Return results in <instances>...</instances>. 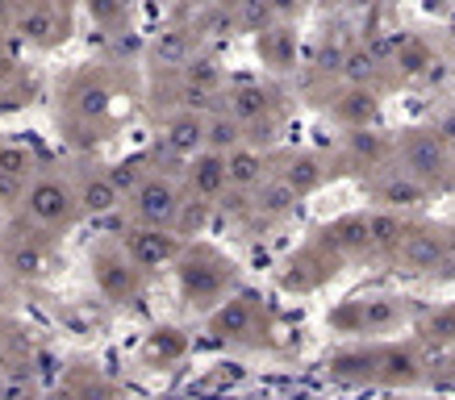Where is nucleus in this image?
<instances>
[{
	"label": "nucleus",
	"instance_id": "nucleus-1",
	"mask_svg": "<svg viewBox=\"0 0 455 400\" xmlns=\"http://www.w3.org/2000/svg\"><path fill=\"white\" fill-rule=\"evenodd\" d=\"M393 167L410 171L427 188H455V151L439 129H401L393 138Z\"/></svg>",
	"mask_w": 455,
	"mask_h": 400
},
{
	"label": "nucleus",
	"instance_id": "nucleus-2",
	"mask_svg": "<svg viewBox=\"0 0 455 400\" xmlns=\"http://www.w3.org/2000/svg\"><path fill=\"white\" fill-rule=\"evenodd\" d=\"M59 100H63V117L88 125H113V109H117V88L113 75L97 67H80L63 75L59 83Z\"/></svg>",
	"mask_w": 455,
	"mask_h": 400
},
{
	"label": "nucleus",
	"instance_id": "nucleus-3",
	"mask_svg": "<svg viewBox=\"0 0 455 400\" xmlns=\"http://www.w3.org/2000/svg\"><path fill=\"white\" fill-rule=\"evenodd\" d=\"M235 284V267L221 259L218 250L209 247H188L184 259H180V292L193 309H213L221 301V292Z\"/></svg>",
	"mask_w": 455,
	"mask_h": 400
},
{
	"label": "nucleus",
	"instance_id": "nucleus-4",
	"mask_svg": "<svg viewBox=\"0 0 455 400\" xmlns=\"http://www.w3.org/2000/svg\"><path fill=\"white\" fill-rule=\"evenodd\" d=\"M9 29L29 46L51 51L71 34V4L68 0H13Z\"/></svg>",
	"mask_w": 455,
	"mask_h": 400
},
{
	"label": "nucleus",
	"instance_id": "nucleus-5",
	"mask_svg": "<svg viewBox=\"0 0 455 400\" xmlns=\"http://www.w3.org/2000/svg\"><path fill=\"white\" fill-rule=\"evenodd\" d=\"M405 321V304L397 296H355L331 309V330L339 333H385Z\"/></svg>",
	"mask_w": 455,
	"mask_h": 400
},
{
	"label": "nucleus",
	"instance_id": "nucleus-6",
	"mask_svg": "<svg viewBox=\"0 0 455 400\" xmlns=\"http://www.w3.org/2000/svg\"><path fill=\"white\" fill-rule=\"evenodd\" d=\"M21 208H26V221L34 230H59V225H68L71 213L80 208L76 192H71L63 180L55 176H34L29 188L21 192Z\"/></svg>",
	"mask_w": 455,
	"mask_h": 400
},
{
	"label": "nucleus",
	"instance_id": "nucleus-7",
	"mask_svg": "<svg viewBox=\"0 0 455 400\" xmlns=\"http://www.w3.org/2000/svg\"><path fill=\"white\" fill-rule=\"evenodd\" d=\"M188 196H184V188H180L167 171H151L147 180L130 192V217H134V225H172L180 213V205H184Z\"/></svg>",
	"mask_w": 455,
	"mask_h": 400
},
{
	"label": "nucleus",
	"instance_id": "nucleus-8",
	"mask_svg": "<svg viewBox=\"0 0 455 400\" xmlns=\"http://www.w3.org/2000/svg\"><path fill=\"white\" fill-rule=\"evenodd\" d=\"M405 276H443L447 263V230L443 225H410L393 255Z\"/></svg>",
	"mask_w": 455,
	"mask_h": 400
},
{
	"label": "nucleus",
	"instance_id": "nucleus-9",
	"mask_svg": "<svg viewBox=\"0 0 455 400\" xmlns=\"http://www.w3.org/2000/svg\"><path fill=\"white\" fill-rule=\"evenodd\" d=\"M142 267L125 250H109L100 247L97 255H92V276H97V288L109 296V301H130V296H139V276Z\"/></svg>",
	"mask_w": 455,
	"mask_h": 400
},
{
	"label": "nucleus",
	"instance_id": "nucleus-10",
	"mask_svg": "<svg viewBox=\"0 0 455 400\" xmlns=\"http://www.w3.org/2000/svg\"><path fill=\"white\" fill-rule=\"evenodd\" d=\"M122 250L139 263L142 271H164L167 263L176 259L180 238H172L164 225H134V230H125Z\"/></svg>",
	"mask_w": 455,
	"mask_h": 400
},
{
	"label": "nucleus",
	"instance_id": "nucleus-11",
	"mask_svg": "<svg viewBox=\"0 0 455 400\" xmlns=\"http://www.w3.org/2000/svg\"><path fill=\"white\" fill-rule=\"evenodd\" d=\"M322 242L339 255V259H368L372 255V213H347L334 217L331 225H322Z\"/></svg>",
	"mask_w": 455,
	"mask_h": 400
},
{
	"label": "nucleus",
	"instance_id": "nucleus-12",
	"mask_svg": "<svg viewBox=\"0 0 455 400\" xmlns=\"http://www.w3.org/2000/svg\"><path fill=\"white\" fill-rule=\"evenodd\" d=\"M167 159H193L205 151V113H172L164 125V138H159Z\"/></svg>",
	"mask_w": 455,
	"mask_h": 400
},
{
	"label": "nucleus",
	"instance_id": "nucleus-13",
	"mask_svg": "<svg viewBox=\"0 0 455 400\" xmlns=\"http://www.w3.org/2000/svg\"><path fill=\"white\" fill-rule=\"evenodd\" d=\"M184 176H188V192L193 196H205V200H218L226 188H230V159L221 151H201L188 159L184 167Z\"/></svg>",
	"mask_w": 455,
	"mask_h": 400
},
{
	"label": "nucleus",
	"instance_id": "nucleus-14",
	"mask_svg": "<svg viewBox=\"0 0 455 400\" xmlns=\"http://www.w3.org/2000/svg\"><path fill=\"white\" fill-rule=\"evenodd\" d=\"M334 122H343L347 129H376V122H380V92L376 88H347L334 97L331 105Z\"/></svg>",
	"mask_w": 455,
	"mask_h": 400
},
{
	"label": "nucleus",
	"instance_id": "nucleus-15",
	"mask_svg": "<svg viewBox=\"0 0 455 400\" xmlns=\"http://www.w3.org/2000/svg\"><path fill=\"white\" fill-rule=\"evenodd\" d=\"M331 375L339 384H351V388H372L376 375H380V350L376 346H351V350H339L331 355Z\"/></svg>",
	"mask_w": 455,
	"mask_h": 400
},
{
	"label": "nucleus",
	"instance_id": "nucleus-16",
	"mask_svg": "<svg viewBox=\"0 0 455 400\" xmlns=\"http://www.w3.org/2000/svg\"><path fill=\"white\" fill-rule=\"evenodd\" d=\"M276 176L280 180H289L297 196H309V192H317L322 184L331 180V167H326V159L314 154V151H289V154H280Z\"/></svg>",
	"mask_w": 455,
	"mask_h": 400
},
{
	"label": "nucleus",
	"instance_id": "nucleus-17",
	"mask_svg": "<svg viewBox=\"0 0 455 400\" xmlns=\"http://www.w3.org/2000/svg\"><path fill=\"white\" fill-rule=\"evenodd\" d=\"M213 330L221 338H251V333L263 330V304L255 292H238L235 301L221 309L218 318H213Z\"/></svg>",
	"mask_w": 455,
	"mask_h": 400
},
{
	"label": "nucleus",
	"instance_id": "nucleus-18",
	"mask_svg": "<svg viewBox=\"0 0 455 400\" xmlns=\"http://www.w3.org/2000/svg\"><path fill=\"white\" fill-rule=\"evenodd\" d=\"M435 192V188H427L422 180H414L410 171H388V176H380V180H372V196L380 200L385 208H393V213H401V208H418L427 196Z\"/></svg>",
	"mask_w": 455,
	"mask_h": 400
},
{
	"label": "nucleus",
	"instance_id": "nucleus-19",
	"mask_svg": "<svg viewBox=\"0 0 455 400\" xmlns=\"http://www.w3.org/2000/svg\"><path fill=\"white\" fill-rule=\"evenodd\" d=\"M34 176H38V159L26 146L21 142H0V192L21 196Z\"/></svg>",
	"mask_w": 455,
	"mask_h": 400
},
{
	"label": "nucleus",
	"instance_id": "nucleus-20",
	"mask_svg": "<svg viewBox=\"0 0 455 400\" xmlns=\"http://www.w3.org/2000/svg\"><path fill=\"white\" fill-rule=\"evenodd\" d=\"M221 109L230 113V117H238L243 125H251L272 113V92L259 88V83H235V88L221 92Z\"/></svg>",
	"mask_w": 455,
	"mask_h": 400
},
{
	"label": "nucleus",
	"instance_id": "nucleus-21",
	"mask_svg": "<svg viewBox=\"0 0 455 400\" xmlns=\"http://www.w3.org/2000/svg\"><path fill=\"white\" fill-rule=\"evenodd\" d=\"M76 200H80L84 213H92V217H109L113 208L122 205V192H117V184L109 180V171H88L76 188Z\"/></svg>",
	"mask_w": 455,
	"mask_h": 400
},
{
	"label": "nucleus",
	"instance_id": "nucleus-22",
	"mask_svg": "<svg viewBox=\"0 0 455 400\" xmlns=\"http://www.w3.org/2000/svg\"><path fill=\"white\" fill-rule=\"evenodd\" d=\"M255 51L272 71H292L297 67V34L289 26H272L255 34Z\"/></svg>",
	"mask_w": 455,
	"mask_h": 400
},
{
	"label": "nucleus",
	"instance_id": "nucleus-23",
	"mask_svg": "<svg viewBox=\"0 0 455 400\" xmlns=\"http://www.w3.org/2000/svg\"><path fill=\"white\" fill-rule=\"evenodd\" d=\"M196 55V34L193 29H164L159 38L151 42V63L155 67H188V59Z\"/></svg>",
	"mask_w": 455,
	"mask_h": 400
},
{
	"label": "nucleus",
	"instance_id": "nucleus-24",
	"mask_svg": "<svg viewBox=\"0 0 455 400\" xmlns=\"http://www.w3.org/2000/svg\"><path fill=\"white\" fill-rule=\"evenodd\" d=\"M301 196L292 192L289 180H280V176H267V180L259 184V188H251V208L259 213V217H284V213H292V205H297Z\"/></svg>",
	"mask_w": 455,
	"mask_h": 400
},
{
	"label": "nucleus",
	"instance_id": "nucleus-25",
	"mask_svg": "<svg viewBox=\"0 0 455 400\" xmlns=\"http://www.w3.org/2000/svg\"><path fill=\"white\" fill-rule=\"evenodd\" d=\"M343 151H347V163L351 167L393 163V142H385L380 134H372V129H351L343 142Z\"/></svg>",
	"mask_w": 455,
	"mask_h": 400
},
{
	"label": "nucleus",
	"instance_id": "nucleus-26",
	"mask_svg": "<svg viewBox=\"0 0 455 400\" xmlns=\"http://www.w3.org/2000/svg\"><path fill=\"white\" fill-rule=\"evenodd\" d=\"M418 342L430 346V350H451L455 346V304H443V309H427L418 318Z\"/></svg>",
	"mask_w": 455,
	"mask_h": 400
},
{
	"label": "nucleus",
	"instance_id": "nucleus-27",
	"mask_svg": "<svg viewBox=\"0 0 455 400\" xmlns=\"http://www.w3.org/2000/svg\"><path fill=\"white\" fill-rule=\"evenodd\" d=\"M243 142H247V125L238 122V117H230L226 109L205 113V146L209 151L230 154V151H238Z\"/></svg>",
	"mask_w": 455,
	"mask_h": 400
},
{
	"label": "nucleus",
	"instance_id": "nucleus-28",
	"mask_svg": "<svg viewBox=\"0 0 455 400\" xmlns=\"http://www.w3.org/2000/svg\"><path fill=\"white\" fill-rule=\"evenodd\" d=\"M230 159V188H243V192H251V188H259L272 171H267V159H263L255 146H238V151H230L226 154Z\"/></svg>",
	"mask_w": 455,
	"mask_h": 400
},
{
	"label": "nucleus",
	"instance_id": "nucleus-29",
	"mask_svg": "<svg viewBox=\"0 0 455 400\" xmlns=\"http://www.w3.org/2000/svg\"><path fill=\"white\" fill-rule=\"evenodd\" d=\"M376 75H380V59L368 51V46H351L343 55V67H339V80L347 88H372Z\"/></svg>",
	"mask_w": 455,
	"mask_h": 400
},
{
	"label": "nucleus",
	"instance_id": "nucleus-30",
	"mask_svg": "<svg viewBox=\"0 0 455 400\" xmlns=\"http://www.w3.org/2000/svg\"><path fill=\"white\" fill-rule=\"evenodd\" d=\"M46 250L38 247V242H13L9 247V255H4V267L13 271V276H26V279H38L42 271H46Z\"/></svg>",
	"mask_w": 455,
	"mask_h": 400
},
{
	"label": "nucleus",
	"instance_id": "nucleus-31",
	"mask_svg": "<svg viewBox=\"0 0 455 400\" xmlns=\"http://www.w3.org/2000/svg\"><path fill=\"white\" fill-rule=\"evenodd\" d=\"M180 75L188 83H196V88H209V92H226V71H221V63L213 55H201L196 51L193 59H188V67H180Z\"/></svg>",
	"mask_w": 455,
	"mask_h": 400
},
{
	"label": "nucleus",
	"instance_id": "nucleus-32",
	"mask_svg": "<svg viewBox=\"0 0 455 400\" xmlns=\"http://www.w3.org/2000/svg\"><path fill=\"white\" fill-rule=\"evenodd\" d=\"M209 208H213V200H205V196H193V200H184L180 205V213H176V238L180 242H193L201 230L209 225Z\"/></svg>",
	"mask_w": 455,
	"mask_h": 400
},
{
	"label": "nucleus",
	"instance_id": "nucleus-33",
	"mask_svg": "<svg viewBox=\"0 0 455 400\" xmlns=\"http://www.w3.org/2000/svg\"><path fill=\"white\" fill-rule=\"evenodd\" d=\"M84 9H88V17H92L100 29H109V34H122V29L130 26V4H125V0H84Z\"/></svg>",
	"mask_w": 455,
	"mask_h": 400
},
{
	"label": "nucleus",
	"instance_id": "nucleus-34",
	"mask_svg": "<svg viewBox=\"0 0 455 400\" xmlns=\"http://www.w3.org/2000/svg\"><path fill=\"white\" fill-rule=\"evenodd\" d=\"M235 21H238V34H263V29L276 26V13L267 0H243L235 9Z\"/></svg>",
	"mask_w": 455,
	"mask_h": 400
},
{
	"label": "nucleus",
	"instance_id": "nucleus-35",
	"mask_svg": "<svg viewBox=\"0 0 455 400\" xmlns=\"http://www.w3.org/2000/svg\"><path fill=\"white\" fill-rule=\"evenodd\" d=\"M397 67H401V75H427V71L439 67V63H435V51H430V42L410 38L405 46H401Z\"/></svg>",
	"mask_w": 455,
	"mask_h": 400
},
{
	"label": "nucleus",
	"instance_id": "nucleus-36",
	"mask_svg": "<svg viewBox=\"0 0 455 400\" xmlns=\"http://www.w3.org/2000/svg\"><path fill=\"white\" fill-rule=\"evenodd\" d=\"M147 176H151V171H147V159H125V163L109 167V180L117 184V192H122V196L134 192V188H139Z\"/></svg>",
	"mask_w": 455,
	"mask_h": 400
},
{
	"label": "nucleus",
	"instance_id": "nucleus-37",
	"mask_svg": "<svg viewBox=\"0 0 455 400\" xmlns=\"http://www.w3.org/2000/svg\"><path fill=\"white\" fill-rule=\"evenodd\" d=\"M427 388H439V392H455V346H451V350H443L439 363H430Z\"/></svg>",
	"mask_w": 455,
	"mask_h": 400
},
{
	"label": "nucleus",
	"instance_id": "nucleus-38",
	"mask_svg": "<svg viewBox=\"0 0 455 400\" xmlns=\"http://www.w3.org/2000/svg\"><path fill=\"white\" fill-rule=\"evenodd\" d=\"M184 346H188V338L180 330H159L151 338V355H159V359H176V355H184Z\"/></svg>",
	"mask_w": 455,
	"mask_h": 400
},
{
	"label": "nucleus",
	"instance_id": "nucleus-39",
	"mask_svg": "<svg viewBox=\"0 0 455 400\" xmlns=\"http://www.w3.org/2000/svg\"><path fill=\"white\" fill-rule=\"evenodd\" d=\"M272 4V13L276 17H297L305 9V0H267Z\"/></svg>",
	"mask_w": 455,
	"mask_h": 400
},
{
	"label": "nucleus",
	"instance_id": "nucleus-40",
	"mask_svg": "<svg viewBox=\"0 0 455 400\" xmlns=\"http://www.w3.org/2000/svg\"><path fill=\"white\" fill-rule=\"evenodd\" d=\"M435 129H439L443 138L451 142V151H455V113H447V117H443V122H439V125H435Z\"/></svg>",
	"mask_w": 455,
	"mask_h": 400
},
{
	"label": "nucleus",
	"instance_id": "nucleus-41",
	"mask_svg": "<svg viewBox=\"0 0 455 400\" xmlns=\"http://www.w3.org/2000/svg\"><path fill=\"white\" fill-rule=\"evenodd\" d=\"M218 4H226V9H238V4H243V0H218Z\"/></svg>",
	"mask_w": 455,
	"mask_h": 400
},
{
	"label": "nucleus",
	"instance_id": "nucleus-42",
	"mask_svg": "<svg viewBox=\"0 0 455 400\" xmlns=\"http://www.w3.org/2000/svg\"><path fill=\"white\" fill-rule=\"evenodd\" d=\"M393 400H435V396H393Z\"/></svg>",
	"mask_w": 455,
	"mask_h": 400
},
{
	"label": "nucleus",
	"instance_id": "nucleus-43",
	"mask_svg": "<svg viewBox=\"0 0 455 400\" xmlns=\"http://www.w3.org/2000/svg\"><path fill=\"white\" fill-rule=\"evenodd\" d=\"M0 400H9V392H4V388H0Z\"/></svg>",
	"mask_w": 455,
	"mask_h": 400
},
{
	"label": "nucleus",
	"instance_id": "nucleus-44",
	"mask_svg": "<svg viewBox=\"0 0 455 400\" xmlns=\"http://www.w3.org/2000/svg\"><path fill=\"white\" fill-rule=\"evenodd\" d=\"M451 46H455V34H451Z\"/></svg>",
	"mask_w": 455,
	"mask_h": 400
}]
</instances>
